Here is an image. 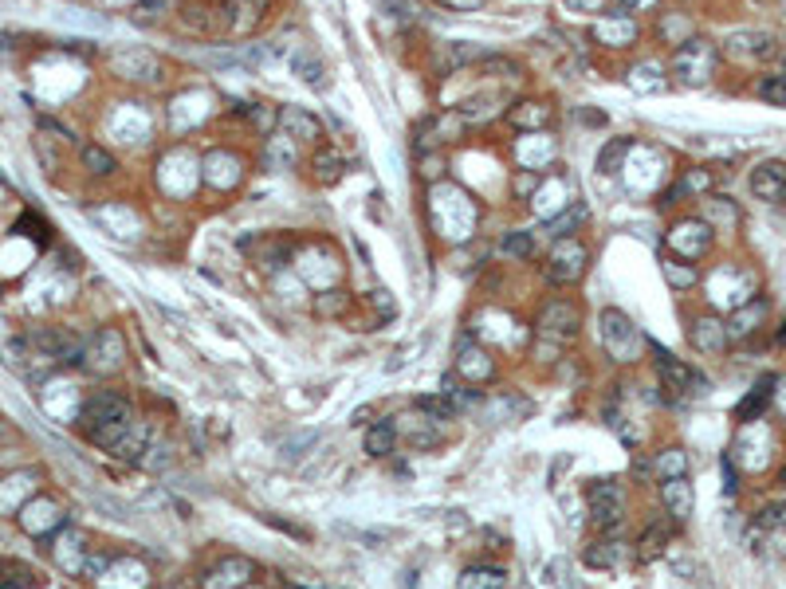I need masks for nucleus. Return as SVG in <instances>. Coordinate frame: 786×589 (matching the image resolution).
Returning a JSON list of instances; mask_svg holds the SVG:
<instances>
[{"label":"nucleus","instance_id":"obj_1","mask_svg":"<svg viewBox=\"0 0 786 589\" xmlns=\"http://www.w3.org/2000/svg\"><path fill=\"white\" fill-rule=\"evenodd\" d=\"M131 424H134V409L118 389H99L79 405V433L91 444L106 448V452L131 433Z\"/></svg>","mask_w":786,"mask_h":589},{"label":"nucleus","instance_id":"obj_2","mask_svg":"<svg viewBox=\"0 0 786 589\" xmlns=\"http://www.w3.org/2000/svg\"><path fill=\"white\" fill-rule=\"evenodd\" d=\"M598 323H601V346H606L610 358L621 361V366H633L645 350V338H641V330L633 326V318L618 307H606L598 315Z\"/></svg>","mask_w":786,"mask_h":589},{"label":"nucleus","instance_id":"obj_3","mask_svg":"<svg viewBox=\"0 0 786 589\" xmlns=\"http://www.w3.org/2000/svg\"><path fill=\"white\" fill-rule=\"evenodd\" d=\"M586 507H590V522L598 531H618L626 522L629 499H626V484L621 479H594L586 487Z\"/></svg>","mask_w":786,"mask_h":589},{"label":"nucleus","instance_id":"obj_4","mask_svg":"<svg viewBox=\"0 0 786 589\" xmlns=\"http://www.w3.org/2000/svg\"><path fill=\"white\" fill-rule=\"evenodd\" d=\"M716 63H719L716 44H708V40H684L673 56V75L684 87H704V83H712Z\"/></svg>","mask_w":786,"mask_h":589},{"label":"nucleus","instance_id":"obj_5","mask_svg":"<svg viewBox=\"0 0 786 589\" xmlns=\"http://www.w3.org/2000/svg\"><path fill=\"white\" fill-rule=\"evenodd\" d=\"M126 366V338L122 330L114 326H103L95 330L87 338V346H83V370H91L95 378H111Z\"/></svg>","mask_w":786,"mask_h":589},{"label":"nucleus","instance_id":"obj_6","mask_svg":"<svg viewBox=\"0 0 786 589\" xmlns=\"http://www.w3.org/2000/svg\"><path fill=\"white\" fill-rule=\"evenodd\" d=\"M649 353H653V370H656V378H661V389H669V393H684V397H700V393L708 389L704 373L692 370V366H688V361H681V358H673V353L664 350V346L649 342Z\"/></svg>","mask_w":786,"mask_h":589},{"label":"nucleus","instance_id":"obj_7","mask_svg":"<svg viewBox=\"0 0 786 589\" xmlns=\"http://www.w3.org/2000/svg\"><path fill=\"white\" fill-rule=\"evenodd\" d=\"M590 267V248L578 236H563V240L551 244V255H547V280L555 287H566V283H578L586 275Z\"/></svg>","mask_w":786,"mask_h":589},{"label":"nucleus","instance_id":"obj_8","mask_svg":"<svg viewBox=\"0 0 786 589\" xmlns=\"http://www.w3.org/2000/svg\"><path fill=\"white\" fill-rule=\"evenodd\" d=\"M456 373L465 385H488L492 373H495V358L488 350L480 346L476 330H465L456 342Z\"/></svg>","mask_w":786,"mask_h":589},{"label":"nucleus","instance_id":"obj_9","mask_svg":"<svg viewBox=\"0 0 786 589\" xmlns=\"http://www.w3.org/2000/svg\"><path fill=\"white\" fill-rule=\"evenodd\" d=\"M535 326H539V335L547 338H570L578 335V326H583V310H578V303H570V299H547L539 318H535Z\"/></svg>","mask_w":786,"mask_h":589},{"label":"nucleus","instance_id":"obj_10","mask_svg":"<svg viewBox=\"0 0 786 589\" xmlns=\"http://www.w3.org/2000/svg\"><path fill=\"white\" fill-rule=\"evenodd\" d=\"M20 527H24L28 534H36V539H51L59 527H68V515H63V507L56 499L40 495L32 499L24 511H20Z\"/></svg>","mask_w":786,"mask_h":589},{"label":"nucleus","instance_id":"obj_11","mask_svg":"<svg viewBox=\"0 0 786 589\" xmlns=\"http://www.w3.org/2000/svg\"><path fill=\"white\" fill-rule=\"evenodd\" d=\"M32 342H36V350L44 353V358L59 361V366H83V346H87V342L75 338L71 330L51 326V330H40Z\"/></svg>","mask_w":786,"mask_h":589},{"label":"nucleus","instance_id":"obj_12","mask_svg":"<svg viewBox=\"0 0 786 589\" xmlns=\"http://www.w3.org/2000/svg\"><path fill=\"white\" fill-rule=\"evenodd\" d=\"M688 342H692V350L696 353H708V358H716V353H724L727 350V326H724V318H716V315H700V318H692V326H688Z\"/></svg>","mask_w":786,"mask_h":589},{"label":"nucleus","instance_id":"obj_13","mask_svg":"<svg viewBox=\"0 0 786 589\" xmlns=\"http://www.w3.org/2000/svg\"><path fill=\"white\" fill-rule=\"evenodd\" d=\"M594 40L606 48H629V40H637V24H633V16L626 8H610V13L598 16Z\"/></svg>","mask_w":786,"mask_h":589},{"label":"nucleus","instance_id":"obj_14","mask_svg":"<svg viewBox=\"0 0 786 589\" xmlns=\"http://www.w3.org/2000/svg\"><path fill=\"white\" fill-rule=\"evenodd\" d=\"M252 574H256V562H252V558L229 554V558H221V562L209 570V577H204V589H244L248 582H252Z\"/></svg>","mask_w":786,"mask_h":589},{"label":"nucleus","instance_id":"obj_15","mask_svg":"<svg viewBox=\"0 0 786 589\" xmlns=\"http://www.w3.org/2000/svg\"><path fill=\"white\" fill-rule=\"evenodd\" d=\"M661 503L664 511H669L673 522H688L696 511V491L688 484V476H676V479H661Z\"/></svg>","mask_w":786,"mask_h":589},{"label":"nucleus","instance_id":"obj_16","mask_svg":"<svg viewBox=\"0 0 786 589\" xmlns=\"http://www.w3.org/2000/svg\"><path fill=\"white\" fill-rule=\"evenodd\" d=\"M751 192L759 201H782L786 197V165L779 162H763L759 169H751Z\"/></svg>","mask_w":786,"mask_h":589},{"label":"nucleus","instance_id":"obj_17","mask_svg":"<svg viewBox=\"0 0 786 589\" xmlns=\"http://www.w3.org/2000/svg\"><path fill=\"white\" fill-rule=\"evenodd\" d=\"M583 558H586L590 570H618V566L629 558V550H626V542L621 539H598V542L586 546Z\"/></svg>","mask_w":786,"mask_h":589},{"label":"nucleus","instance_id":"obj_18","mask_svg":"<svg viewBox=\"0 0 786 589\" xmlns=\"http://www.w3.org/2000/svg\"><path fill=\"white\" fill-rule=\"evenodd\" d=\"M276 122L284 126L287 134H295L299 142H319V138H322L319 118H315V114H307V111H299V106H284V111L276 114Z\"/></svg>","mask_w":786,"mask_h":589},{"label":"nucleus","instance_id":"obj_19","mask_svg":"<svg viewBox=\"0 0 786 589\" xmlns=\"http://www.w3.org/2000/svg\"><path fill=\"white\" fill-rule=\"evenodd\" d=\"M669 542H673V522H649V527L641 531V539L633 542V546H637V550H633V558H637V562L661 558Z\"/></svg>","mask_w":786,"mask_h":589},{"label":"nucleus","instance_id":"obj_20","mask_svg":"<svg viewBox=\"0 0 786 589\" xmlns=\"http://www.w3.org/2000/svg\"><path fill=\"white\" fill-rule=\"evenodd\" d=\"M763 318H767V299H751V303H743L736 315H731V323H724L727 338H751Z\"/></svg>","mask_w":786,"mask_h":589},{"label":"nucleus","instance_id":"obj_21","mask_svg":"<svg viewBox=\"0 0 786 589\" xmlns=\"http://www.w3.org/2000/svg\"><path fill=\"white\" fill-rule=\"evenodd\" d=\"M586 220H590V205H586V201H570V205L558 212V217L547 220V232H551V240H563V236H578Z\"/></svg>","mask_w":786,"mask_h":589},{"label":"nucleus","instance_id":"obj_22","mask_svg":"<svg viewBox=\"0 0 786 589\" xmlns=\"http://www.w3.org/2000/svg\"><path fill=\"white\" fill-rule=\"evenodd\" d=\"M362 448H366V456H374V460L393 456V452H397V424L374 421V424L362 433Z\"/></svg>","mask_w":786,"mask_h":589},{"label":"nucleus","instance_id":"obj_23","mask_svg":"<svg viewBox=\"0 0 786 589\" xmlns=\"http://www.w3.org/2000/svg\"><path fill=\"white\" fill-rule=\"evenodd\" d=\"M649 471H653V479L688 476V452H684V448H661V452L649 460Z\"/></svg>","mask_w":786,"mask_h":589},{"label":"nucleus","instance_id":"obj_24","mask_svg":"<svg viewBox=\"0 0 786 589\" xmlns=\"http://www.w3.org/2000/svg\"><path fill=\"white\" fill-rule=\"evenodd\" d=\"M712 181H716L712 169H688V174L676 181L669 192H664V205H673L676 197H696V192H708V189H712Z\"/></svg>","mask_w":786,"mask_h":589},{"label":"nucleus","instance_id":"obj_25","mask_svg":"<svg viewBox=\"0 0 786 589\" xmlns=\"http://www.w3.org/2000/svg\"><path fill=\"white\" fill-rule=\"evenodd\" d=\"M460 589H508V574L500 566H468L460 574Z\"/></svg>","mask_w":786,"mask_h":589},{"label":"nucleus","instance_id":"obj_26","mask_svg":"<svg viewBox=\"0 0 786 589\" xmlns=\"http://www.w3.org/2000/svg\"><path fill=\"white\" fill-rule=\"evenodd\" d=\"M661 272H664V280H669L673 291H688V287H696V280H700L696 263L676 260V255H661Z\"/></svg>","mask_w":786,"mask_h":589},{"label":"nucleus","instance_id":"obj_27","mask_svg":"<svg viewBox=\"0 0 786 589\" xmlns=\"http://www.w3.org/2000/svg\"><path fill=\"white\" fill-rule=\"evenodd\" d=\"M771 385H774V378H763V381L755 385V389H751L747 397L739 401V409H736L739 421H755V416H759L763 409H767V401H771V393H774Z\"/></svg>","mask_w":786,"mask_h":589},{"label":"nucleus","instance_id":"obj_28","mask_svg":"<svg viewBox=\"0 0 786 589\" xmlns=\"http://www.w3.org/2000/svg\"><path fill=\"white\" fill-rule=\"evenodd\" d=\"M79 162H83V169H87V174H95V177H111L114 169H118L114 154H106V149L95 146V142L79 149Z\"/></svg>","mask_w":786,"mask_h":589},{"label":"nucleus","instance_id":"obj_29","mask_svg":"<svg viewBox=\"0 0 786 589\" xmlns=\"http://www.w3.org/2000/svg\"><path fill=\"white\" fill-rule=\"evenodd\" d=\"M295 75H299V79H307L311 87H322V75H327V67H322V59L315 56V51L303 48V51H295Z\"/></svg>","mask_w":786,"mask_h":589},{"label":"nucleus","instance_id":"obj_30","mask_svg":"<svg viewBox=\"0 0 786 589\" xmlns=\"http://www.w3.org/2000/svg\"><path fill=\"white\" fill-rule=\"evenodd\" d=\"M417 409H421L429 421H437V424L456 421V405H452L445 393H437V397H417Z\"/></svg>","mask_w":786,"mask_h":589},{"label":"nucleus","instance_id":"obj_31","mask_svg":"<svg viewBox=\"0 0 786 589\" xmlns=\"http://www.w3.org/2000/svg\"><path fill=\"white\" fill-rule=\"evenodd\" d=\"M342 157L335 154V149H319L315 154V162H311V169H315V177L322 181V185H330V181H339L342 177Z\"/></svg>","mask_w":786,"mask_h":589},{"label":"nucleus","instance_id":"obj_32","mask_svg":"<svg viewBox=\"0 0 786 589\" xmlns=\"http://www.w3.org/2000/svg\"><path fill=\"white\" fill-rule=\"evenodd\" d=\"M503 252H508L511 260H531L535 255V236L527 228H511L508 236H503Z\"/></svg>","mask_w":786,"mask_h":589},{"label":"nucleus","instance_id":"obj_33","mask_svg":"<svg viewBox=\"0 0 786 589\" xmlns=\"http://www.w3.org/2000/svg\"><path fill=\"white\" fill-rule=\"evenodd\" d=\"M755 94L771 106H786V75H763L755 83Z\"/></svg>","mask_w":786,"mask_h":589},{"label":"nucleus","instance_id":"obj_34","mask_svg":"<svg viewBox=\"0 0 786 589\" xmlns=\"http://www.w3.org/2000/svg\"><path fill=\"white\" fill-rule=\"evenodd\" d=\"M629 146H633L629 138H613V142H606V149L598 154V169H601V174H613V169L621 165V157L629 154Z\"/></svg>","mask_w":786,"mask_h":589},{"label":"nucleus","instance_id":"obj_35","mask_svg":"<svg viewBox=\"0 0 786 589\" xmlns=\"http://www.w3.org/2000/svg\"><path fill=\"white\" fill-rule=\"evenodd\" d=\"M755 522L763 531H786V503H767L755 515Z\"/></svg>","mask_w":786,"mask_h":589},{"label":"nucleus","instance_id":"obj_36","mask_svg":"<svg viewBox=\"0 0 786 589\" xmlns=\"http://www.w3.org/2000/svg\"><path fill=\"white\" fill-rule=\"evenodd\" d=\"M342 310H347V291H322L315 299V315H322V318L342 315Z\"/></svg>","mask_w":786,"mask_h":589},{"label":"nucleus","instance_id":"obj_37","mask_svg":"<svg viewBox=\"0 0 786 589\" xmlns=\"http://www.w3.org/2000/svg\"><path fill=\"white\" fill-rule=\"evenodd\" d=\"M177 4H181V0H142V4H138V13H142V20H158V16L177 13Z\"/></svg>","mask_w":786,"mask_h":589},{"label":"nucleus","instance_id":"obj_38","mask_svg":"<svg viewBox=\"0 0 786 589\" xmlns=\"http://www.w3.org/2000/svg\"><path fill=\"white\" fill-rule=\"evenodd\" d=\"M547 577H551V585H558V589H574V582L566 577V562H551L547 566Z\"/></svg>","mask_w":786,"mask_h":589},{"label":"nucleus","instance_id":"obj_39","mask_svg":"<svg viewBox=\"0 0 786 589\" xmlns=\"http://www.w3.org/2000/svg\"><path fill=\"white\" fill-rule=\"evenodd\" d=\"M535 185H539V174H519L515 177V192H519V197H531Z\"/></svg>","mask_w":786,"mask_h":589},{"label":"nucleus","instance_id":"obj_40","mask_svg":"<svg viewBox=\"0 0 786 589\" xmlns=\"http://www.w3.org/2000/svg\"><path fill=\"white\" fill-rule=\"evenodd\" d=\"M724 487H727V495H736V468H731V456H724Z\"/></svg>","mask_w":786,"mask_h":589},{"label":"nucleus","instance_id":"obj_41","mask_svg":"<svg viewBox=\"0 0 786 589\" xmlns=\"http://www.w3.org/2000/svg\"><path fill=\"white\" fill-rule=\"evenodd\" d=\"M653 0H621V8H626V13H641V8H649Z\"/></svg>","mask_w":786,"mask_h":589},{"label":"nucleus","instance_id":"obj_42","mask_svg":"<svg viewBox=\"0 0 786 589\" xmlns=\"http://www.w3.org/2000/svg\"><path fill=\"white\" fill-rule=\"evenodd\" d=\"M445 4H452V8H480L483 0H445Z\"/></svg>","mask_w":786,"mask_h":589},{"label":"nucleus","instance_id":"obj_43","mask_svg":"<svg viewBox=\"0 0 786 589\" xmlns=\"http://www.w3.org/2000/svg\"><path fill=\"white\" fill-rule=\"evenodd\" d=\"M779 484H782V487H786V464H782V468H779Z\"/></svg>","mask_w":786,"mask_h":589},{"label":"nucleus","instance_id":"obj_44","mask_svg":"<svg viewBox=\"0 0 786 589\" xmlns=\"http://www.w3.org/2000/svg\"><path fill=\"white\" fill-rule=\"evenodd\" d=\"M5 436H8V428H5V421H0V441H5Z\"/></svg>","mask_w":786,"mask_h":589},{"label":"nucleus","instance_id":"obj_45","mask_svg":"<svg viewBox=\"0 0 786 589\" xmlns=\"http://www.w3.org/2000/svg\"><path fill=\"white\" fill-rule=\"evenodd\" d=\"M782 75H786V71H782Z\"/></svg>","mask_w":786,"mask_h":589}]
</instances>
